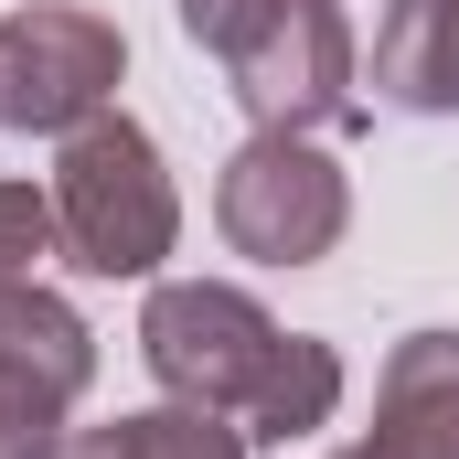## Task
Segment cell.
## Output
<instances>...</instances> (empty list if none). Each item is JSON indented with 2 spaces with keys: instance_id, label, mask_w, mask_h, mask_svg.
<instances>
[{
  "instance_id": "1",
  "label": "cell",
  "mask_w": 459,
  "mask_h": 459,
  "mask_svg": "<svg viewBox=\"0 0 459 459\" xmlns=\"http://www.w3.org/2000/svg\"><path fill=\"white\" fill-rule=\"evenodd\" d=\"M139 352H150V374H160V395L171 406H204V417H235L246 438H310V428H332V406H342V352L310 342V332H278L246 289L225 278H171V289H150V310H139Z\"/></svg>"
},
{
  "instance_id": "2",
  "label": "cell",
  "mask_w": 459,
  "mask_h": 459,
  "mask_svg": "<svg viewBox=\"0 0 459 459\" xmlns=\"http://www.w3.org/2000/svg\"><path fill=\"white\" fill-rule=\"evenodd\" d=\"M182 32L225 65L256 128H352V32L332 0H182Z\"/></svg>"
},
{
  "instance_id": "3",
  "label": "cell",
  "mask_w": 459,
  "mask_h": 459,
  "mask_svg": "<svg viewBox=\"0 0 459 459\" xmlns=\"http://www.w3.org/2000/svg\"><path fill=\"white\" fill-rule=\"evenodd\" d=\"M54 235L86 278H150L182 235V204H171V171L150 150L139 117H86L54 160Z\"/></svg>"
},
{
  "instance_id": "4",
  "label": "cell",
  "mask_w": 459,
  "mask_h": 459,
  "mask_svg": "<svg viewBox=\"0 0 459 459\" xmlns=\"http://www.w3.org/2000/svg\"><path fill=\"white\" fill-rule=\"evenodd\" d=\"M342 171L299 139V128H256L246 150L225 160V182H214V225H225L235 256H256V267H321L332 246H342Z\"/></svg>"
},
{
  "instance_id": "5",
  "label": "cell",
  "mask_w": 459,
  "mask_h": 459,
  "mask_svg": "<svg viewBox=\"0 0 459 459\" xmlns=\"http://www.w3.org/2000/svg\"><path fill=\"white\" fill-rule=\"evenodd\" d=\"M117 22L97 11H65V0H32L0 22V128H43V139H75L86 117H108L117 97Z\"/></svg>"
},
{
  "instance_id": "6",
  "label": "cell",
  "mask_w": 459,
  "mask_h": 459,
  "mask_svg": "<svg viewBox=\"0 0 459 459\" xmlns=\"http://www.w3.org/2000/svg\"><path fill=\"white\" fill-rule=\"evenodd\" d=\"M97 374V332L32 278L0 289V459H54L65 449V406Z\"/></svg>"
},
{
  "instance_id": "7",
  "label": "cell",
  "mask_w": 459,
  "mask_h": 459,
  "mask_svg": "<svg viewBox=\"0 0 459 459\" xmlns=\"http://www.w3.org/2000/svg\"><path fill=\"white\" fill-rule=\"evenodd\" d=\"M374 459H459V332H406L374 385Z\"/></svg>"
},
{
  "instance_id": "8",
  "label": "cell",
  "mask_w": 459,
  "mask_h": 459,
  "mask_svg": "<svg viewBox=\"0 0 459 459\" xmlns=\"http://www.w3.org/2000/svg\"><path fill=\"white\" fill-rule=\"evenodd\" d=\"M374 97L406 117L459 108V0H395L374 32Z\"/></svg>"
},
{
  "instance_id": "9",
  "label": "cell",
  "mask_w": 459,
  "mask_h": 459,
  "mask_svg": "<svg viewBox=\"0 0 459 459\" xmlns=\"http://www.w3.org/2000/svg\"><path fill=\"white\" fill-rule=\"evenodd\" d=\"M54 459H246V438L204 406H150V417H117V428H75Z\"/></svg>"
},
{
  "instance_id": "10",
  "label": "cell",
  "mask_w": 459,
  "mask_h": 459,
  "mask_svg": "<svg viewBox=\"0 0 459 459\" xmlns=\"http://www.w3.org/2000/svg\"><path fill=\"white\" fill-rule=\"evenodd\" d=\"M54 246H65V235H54V193H32V182H0V289H32Z\"/></svg>"
},
{
  "instance_id": "11",
  "label": "cell",
  "mask_w": 459,
  "mask_h": 459,
  "mask_svg": "<svg viewBox=\"0 0 459 459\" xmlns=\"http://www.w3.org/2000/svg\"><path fill=\"white\" fill-rule=\"evenodd\" d=\"M342 459H374V449H342Z\"/></svg>"
}]
</instances>
